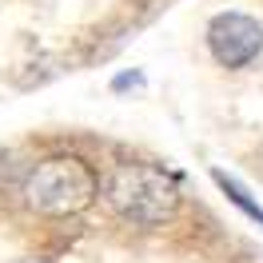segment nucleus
<instances>
[{
    "label": "nucleus",
    "mask_w": 263,
    "mask_h": 263,
    "mask_svg": "<svg viewBox=\"0 0 263 263\" xmlns=\"http://www.w3.org/2000/svg\"><path fill=\"white\" fill-rule=\"evenodd\" d=\"M100 192L108 199V208L132 228H160L180 212L176 176L164 172L160 164H144V160L116 164L108 180L100 183Z\"/></svg>",
    "instance_id": "f257e3e1"
},
{
    "label": "nucleus",
    "mask_w": 263,
    "mask_h": 263,
    "mask_svg": "<svg viewBox=\"0 0 263 263\" xmlns=\"http://www.w3.org/2000/svg\"><path fill=\"white\" fill-rule=\"evenodd\" d=\"M100 196V172L76 152H56L28 167L20 199L36 215H80Z\"/></svg>",
    "instance_id": "f03ea898"
},
{
    "label": "nucleus",
    "mask_w": 263,
    "mask_h": 263,
    "mask_svg": "<svg viewBox=\"0 0 263 263\" xmlns=\"http://www.w3.org/2000/svg\"><path fill=\"white\" fill-rule=\"evenodd\" d=\"M208 52H212V60L219 68H228V72H239L247 68L251 60H259L263 52V24L255 16H247V12H215L208 20Z\"/></svg>",
    "instance_id": "7ed1b4c3"
},
{
    "label": "nucleus",
    "mask_w": 263,
    "mask_h": 263,
    "mask_svg": "<svg viewBox=\"0 0 263 263\" xmlns=\"http://www.w3.org/2000/svg\"><path fill=\"white\" fill-rule=\"evenodd\" d=\"M212 183L223 192V199H228L231 208H239V212H243L251 223H259V228H263V203L251 196V192H247V187L235 180V176H228L223 167H212Z\"/></svg>",
    "instance_id": "20e7f679"
},
{
    "label": "nucleus",
    "mask_w": 263,
    "mask_h": 263,
    "mask_svg": "<svg viewBox=\"0 0 263 263\" xmlns=\"http://www.w3.org/2000/svg\"><path fill=\"white\" fill-rule=\"evenodd\" d=\"M128 88H144V72H120L112 80V92H128Z\"/></svg>",
    "instance_id": "39448f33"
}]
</instances>
